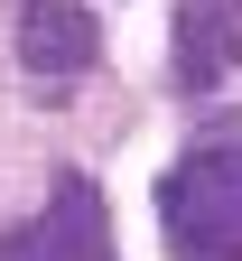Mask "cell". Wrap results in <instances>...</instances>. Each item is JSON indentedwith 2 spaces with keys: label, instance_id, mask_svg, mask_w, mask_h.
<instances>
[{
  "label": "cell",
  "instance_id": "1",
  "mask_svg": "<svg viewBox=\"0 0 242 261\" xmlns=\"http://www.w3.org/2000/svg\"><path fill=\"white\" fill-rule=\"evenodd\" d=\"M158 233L177 261H242V140H205L158 177Z\"/></svg>",
  "mask_w": 242,
  "mask_h": 261
},
{
  "label": "cell",
  "instance_id": "3",
  "mask_svg": "<svg viewBox=\"0 0 242 261\" xmlns=\"http://www.w3.org/2000/svg\"><path fill=\"white\" fill-rule=\"evenodd\" d=\"M0 261H112V205L93 196V177H56L38 224H10Z\"/></svg>",
  "mask_w": 242,
  "mask_h": 261
},
{
  "label": "cell",
  "instance_id": "2",
  "mask_svg": "<svg viewBox=\"0 0 242 261\" xmlns=\"http://www.w3.org/2000/svg\"><path fill=\"white\" fill-rule=\"evenodd\" d=\"M102 56V28L93 10H75V0H28L19 10V65H28V93H47V103H65Z\"/></svg>",
  "mask_w": 242,
  "mask_h": 261
},
{
  "label": "cell",
  "instance_id": "4",
  "mask_svg": "<svg viewBox=\"0 0 242 261\" xmlns=\"http://www.w3.org/2000/svg\"><path fill=\"white\" fill-rule=\"evenodd\" d=\"M224 75H242V0H186L177 10V84L214 93Z\"/></svg>",
  "mask_w": 242,
  "mask_h": 261
}]
</instances>
